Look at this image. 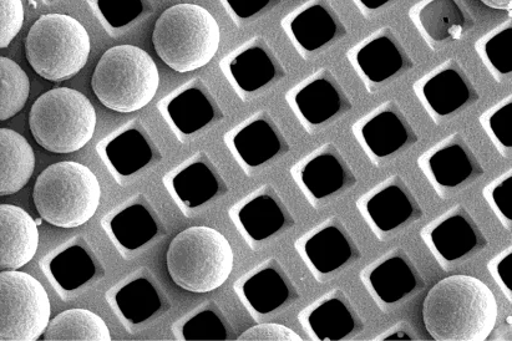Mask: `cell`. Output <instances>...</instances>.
I'll use <instances>...</instances> for the list:
<instances>
[{
    "label": "cell",
    "mask_w": 512,
    "mask_h": 341,
    "mask_svg": "<svg viewBox=\"0 0 512 341\" xmlns=\"http://www.w3.org/2000/svg\"><path fill=\"white\" fill-rule=\"evenodd\" d=\"M498 318L493 290L465 274L444 278L423 302L425 329L437 341H484L494 332Z\"/></svg>",
    "instance_id": "obj_1"
},
{
    "label": "cell",
    "mask_w": 512,
    "mask_h": 341,
    "mask_svg": "<svg viewBox=\"0 0 512 341\" xmlns=\"http://www.w3.org/2000/svg\"><path fill=\"white\" fill-rule=\"evenodd\" d=\"M152 42L167 66L179 73H190L215 58L221 29L209 10L197 4H177L157 19Z\"/></svg>",
    "instance_id": "obj_2"
},
{
    "label": "cell",
    "mask_w": 512,
    "mask_h": 341,
    "mask_svg": "<svg viewBox=\"0 0 512 341\" xmlns=\"http://www.w3.org/2000/svg\"><path fill=\"white\" fill-rule=\"evenodd\" d=\"M33 200L42 220L55 227L76 228L98 211L101 186L89 167L73 161L58 162L40 173Z\"/></svg>",
    "instance_id": "obj_3"
},
{
    "label": "cell",
    "mask_w": 512,
    "mask_h": 341,
    "mask_svg": "<svg viewBox=\"0 0 512 341\" xmlns=\"http://www.w3.org/2000/svg\"><path fill=\"white\" fill-rule=\"evenodd\" d=\"M160 86L159 69L145 50L118 45L99 60L91 79L96 98L116 113L143 110Z\"/></svg>",
    "instance_id": "obj_4"
},
{
    "label": "cell",
    "mask_w": 512,
    "mask_h": 341,
    "mask_svg": "<svg viewBox=\"0 0 512 341\" xmlns=\"http://www.w3.org/2000/svg\"><path fill=\"white\" fill-rule=\"evenodd\" d=\"M235 267L227 238L210 227H191L177 234L167 251V269L180 288L210 293L222 287Z\"/></svg>",
    "instance_id": "obj_5"
},
{
    "label": "cell",
    "mask_w": 512,
    "mask_h": 341,
    "mask_svg": "<svg viewBox=\"0 0 512 341\" xmlns=\"http://www.w3.org/2000/svg\"><path fill=\"white\" fill-rule=\"evenodd\" d=\"M96 111L80 91L58 88L39 96L30 110L29 126L35 141L54 154H73L93 139Z\"/></svg>",
    "instance_id": "obj_6"
},
{
    "label": "cell",
    "mask_w": 512,
    "mask_h": 341,
    "mask_svg": "<svg viewBox=\"0 0 512 341\" xmlns=\"http://www.w3.org/2000/svg\"><path fill=\"white\" fill-rule=\"evenodd\" d=\"M88 30L67 14H45L30 28L25 54L35 73L49 81H64L88 63Z\"/></svg>",
    "instance_id": "obj_7"
},
{
    "label": "cell",
    "mask_w": 512,
    "mask_h": 341,
    "mask_svg": "<svg viewBox=\"0 0 512 341\" xmlns=\"http://www.w3.org/2000/svg\"><path fill=\"white\" fill-rule=\"evenodd\" d=\"M52 304L43 284L28 273L0 272V341H35L47 329Z\"/></svg>",
    "instance_id": "obj_8"
},
{
    "label": "cell",
    "mask_w": 512,
    "mask_h": 341,
    "mask_svg": "<svg viewBox=\"0 0 512 341\" xmlns=\"http://www.w3.org/2000/svg\"><path fill=\"white\" fill-rule=\"evenodd\" d=\"M296 251L318 282L356 263L362 248L346 222L329 216L294 242Z\"/></svg>",
    "instance_id": "obj_9"
},
{
    "label": "cell",
    "mask_w": 512,
    "mask_h": 341,
    "mask_svg": "<svg viewBox=\"0 0 512 341\" xmlns=\"http://www.w3.org/2000/svg\"><path fill=\"white\" fill-rule=\"evenodd\" d=\"M420 236L445 269L474 257L489 244L483 228L463 203L451 206L434 218Z\"/></svg>",
    "instance_id": "obj_10"
},
{
    "label": "cell",
    "mask_w": 512,
    "mask_h": 341,
    "mask_svg": "<svg viewBox=\"0 0 512 341\" xmlns=\"http://www.w3.org/2000/svg\"><path fill=\"white\" fill-rule=\"evenodd\" d=\"M357 208L378 238L424 217L422 203L400 173H393L370 188L359 198Z\"/></svg>",
    "instance_id": "obj_11"
},
{
    "label": "cell",
    "mask_w": 512,
    "mask_h": 341,
    "mask_svg": "<svg viewBox=\"0 0 512 341\" xmlns=\"http://www.w3.org/2000/svg\"><path fill=\"white\" fill-rule=\"evenodd\" d=\"M294 182L313 205L351 190L358 178L337 144L326 142L291 167Z\"/></svg>",
    "instance_id": "obj_12"
},
{
    "label": "cell",
    "mask_w": 512,
    "mask_h": 341,
    "mask_svg": "<svg viewBox=\"0 0 512 341\" xmlns=\"http://www.w3.org/2000/svg\"><path fill=\"white\" fill-rule=\"evenodd\" d=\"M418 166L440 196L473 183L485 173L483 161L460 131L444 137L420 155Z\"/></svg>",
    "instance_id": "obj_13"
},
{
    "label": "cell",
    "mask_w": 512,
    "mask_h": 341,
    "mask_svg": "<svg viewBox=\"0 0 512 341\" xmlns=\"http://www.w3.org/2000/svg\"><path fill=\"white\" fill-rule=\"evenodd\" d=\"M358 144L374 162L400 154L417 144L418 132L397 100L385 101L353 125Z\"/></svg>",
    "instance_id": "obj_14"
},
{
    "label": "cell",
    "mask_w": 512,
    "mask_h": 341,
    "mask_svg": "<svg viewBox=\"0 0 512 341\" xmlns=\"http://www.w3.org/2000/svg\"><path fill=\"white\" fill-rule=\"evenodd\" d=\"M287 103L311 131L353 108V100L331 69L321 68L288 91Z\"/></svg>",
    "instance_id": "obj_15"
},
{
    "label": "cell",
    "mask_w": 512,
    "mask_h": 341,
    "mask_svg": "<svg viewBox=\"0 0 512 341\" xmlns=\"http://www.w3.org/2000/svg\"><path fill=\"white\" fill-rule=\"evenodd\" d=\"M414 91L434 119H443L478 99L474 81L464 65L448 59L414 84Z\"/></svg>",
    "instance_id": "obj_16"
},
{
    "label": "cell",
    "mask_w": 512,
    "mask_h": 341,
    "mask_svg": "<svg viewBox=\"0 0 512 341\" xmlns=\"http://www.w3.org/2000/svg\"><path fill=\"white\" fill-rule=\"evenodd\" d=\"M298 322L311 340L342 341L356 337L364 320L342 288H333L298 314Z\"/></svg>",
    "instance_id": "obj_17"
},
{
    "label": "cell",
    "mask_w": 512,
    "mask_h": 341,
    "mask_svg": "<svg viewBox=\"0 0 512 341\" xmlns=\"http://www.w3.org/2000/svg\"><path fill=\"white\" fill-rule=\"evenodd\" d=\"M361 281L375 302L390 307L423 287L417 263L402 247H394L363 269Z\"/></svg>",
    "instance_id": "obj_18"
},
{
    "label": "cell",
    "mask_w": 512,
    "mask_h": 341,
    "mask_svg": "<svg viewBox=\"0 0 512 341\" xmlns=\"http://www.w3.org/2000/svg\"><path fill=\"white\" fill-rule=\"evenodd\" d=\"M235 221L248 241L263 242L296 226L285 197L271 183L257 188L235 208Z\"/></svg>",
    "instance_id": "obj_19"
},
{
    "label": "cell",
    "mask_w": 512,
    "mask_h": 341,
    "mask_svg": "<svg viewBox=\"0 0 512 341\" xmlns=\"http://www.w3.org/2000/svg\"><path fill=\"white\" fill-rule=\"evenodd\" d=\"M243 302L258 315H267L290 307L301 297L298 285L285 263L268 258L247 274L238 288Z\"/></svg>",
    "instance_id": "obj_20"
},
{
    "label": "cell",
    "mask_w": 512,
    "mask_h": 341,
    "mask_svg": "<svg viewBox=\"0 0 512 341\" xmlns=\"http://www.w3.org/2000/svg\"><path fill=\"white\" fill-rule=\"evenodd\" d=\"M231 140L238 160L248 169L266 165L291 151L285 131L267 111H261L238 127Z\"/></svg>",
    "instance_id": "obj_21"
},
{
    "label": "cell",
    "mask_w": 512,
    "mask_h": 341,
    "mask_svg": "<svg viewBox=\"0 0 512 341\" xmlns=\"http://www.w3.org/2000/svg\"><path fill=\"white\" fill-rule=\"evenodd\" d=\"M354 69L367 84H383L402 73L407 54L392 29L383 28L364 39L348 53Z\"/></svg>",
    "instance_id": "obj_22"
},
{
    "label": "cell",
    "mask_w": 512,
    "mask_h": 341,
    "mask_svg": "<svg viewBox=\"0 0 512 341\" xmlns=\"http://www.w3.org/2000/svg\"><path fill=\"white\" fill-rule=\"evenodd\" d=\"M39 248L37 222L23 208L0 205V272L27 266Z\"/></svg>",
    "instance_id": "obj_23"
},
{
    "label": "cell",
    "mask_w": 512,
    "mask_h": 341,
    "mask_svg": "<svg viewBox=\"0 0 512 341\" xmlns=\"http://www.w3.org/2000/svg\"><path fill=\"white\" fill-rule=\"evenodd\" d=\"M288 37L303 52L313 53L337 37L338 15L329 0H308L283 19Z\"/></svg>",
    "instance_id": "obj_24"
},
{
    "label": "cell",
    "mask_w": 512,
    "mask_h": 341,
    "mask_svg": "<svg viewBox=\"0 0 512 341\" xmlns=\"http://www.w3.org/2000/svg\"><path fill=\"white\" fill-rule=\"evenodd\" d=\"M233 83L245 93L265 88L286 75L285 66L266 43L256 42L241 49L228 65Z\"/></svg>",
    "instance_id": "obj_25"
},
{
    "label": "cell",
    "mask_w": 512,
    "mask_h": 341,
    "mask_svg": "<svg viewBox=\"0 0 512 341\" xmlns=\"http://www.w3.org/2000/svg\"><path fill=\"white\" fill-rule=\"evenodd\" d=\"M34 170V151L25 137L14 130L0 129V196L23 190Z\"/></svg>",
    "instance_id": "obj_26"
},
{
    "label": "cell",
    "mask_w": 512,
    "mask_h": 341,
    "mask_svg": "<svg viewBox=\"0 0 512 341\" xmlns=\"http://www.w3.org/2000/svg\"><path fill=\"white\" fill-rule=\"evenodd\" d=\"M414 23L435 43L456 40L465 27V14L458 0H423L412 9Z\"/></svg>",
    "instance_id": "obj_27"
},
{
    "label": "cell",
    "mask_w": 512,
    "mask_h": 341,
    "mask_svg": "<svg viewBox=\"0 0 512 341\" xmlns=\"http://www.w3.org/2000/svg\"><path fill=\"white\" fill-rule=\"evenodd\" d=\"M44 340L110 341L108 325L98 314L88 309H69L50 320Z\"/></svg>",
    "instance_id": "obj_28"
},
{
    "label": "cell",
    "mask_w": 512,
    "mask_h": 341,
    "mask_svg": "<svg viewBox=\"0 0 512 341\" xmlns=\"http://www.w3.org/2000/svg\"><path fill=\"white\" fill-rule=\"evenodd\" d=\"M29 93L27 73L14 60L0 57V121L19 114L27 104Z\"/></svg>",
    "instance_id": "obj_29"
},
{
    "label": "cell",
    "mask_w": 512,
    "mask_h": 341,
    "mask_svg": "<svg viewBox=\"0 0 512 341\" xmlns=\"http://www.w3.org/2000/svg\"><path fill=\"white\" fill-rule=\"evenodd\" d=\"M476 52L496 78L512 73V23L511 20L476 43Z\"/></svg>",
    "instance_id": "obj_30"
},
{
    "label": "cell",
    "mask_w": 512,
    "mask_h": 341,
    "mask_svg": "<svg viewBox=\"0 0 512 341\" xmlns=\"http://www.w3.org/2000/svg\"><path fill=\"white\" fill-rule=\"evenodd\" d=\"M169 115L185 134L200 130L214 119V109L199 90H187L172 100Z\"/></svg>",
    "instance_id": "obj_31"
},
{
    "label": "cell",
    "mask_w": 512,
    "mask_h": 341,
    "mask_svg": "<svg viewBox=\"0 0 512 341\" xmlns=\"http://www.w3.org/2000/svg\"><path fill=\"white\" fill-rule=\"evenodd\" d=\"M108 156L119 172L129 175L149 161L150 147L139 132L128 131L110 142Z\"/></svg>",
    "instance_id": "obj_32"
},
{
    "label": "cell",
    "mask_w": 512,
    "mask_h": 341,
    "mask_svg": "<svg viewBox=\"0 0 512 341\" xmlns=\"http://www.w3.org/2000/svg\"><path fill=\"white\" fill-rule=\"evenodd\" d=\"M480 124L501 155L508 157L512 150V96L491 106L480 116Z\"/></svg>",
    "instance_id": "obj_33"
},
{
    "label": "cell",
    "mask_w": 512,
    "mask_h": 341,
    "mask_svg": "<svg viewBox=\"0 0 512 341\" xmlns=\"http://www.w3.org/2000/svg\"><path fill=\"white\" fill-rule=\"evenodd\" d=\"M485 201L506 228L512 226V171L496 177L483 190Z\"/></svg>",
    "instance_id": "obj_34"
},
{
    "label": "cell",
    "mask_w": 512,
    "mask_h": 341,
    "mask_svg": "<svg viewBox=\"0 0 512 341\" xmlns=\"http://www.w3.org/2000/svg\"><path fill=\"white\" fill-rule=\"evenodd\" d=\"M23 24V0H0V49L9 47Z\"/></svg>",
    "instance_id": "obj_35"
},
{
    "label": "cell",
    "mask_w": 512,
    "mask_h": 341,
    "mask_svg": "<svg viewBox=\"0 0 512 341\" xmlns=\"http://www.w3.org/2000/svg\"><path fill=\"white\" fill-rule=\"evenodd\" d=\"M99 9L113 28H123L143 13L141 0H99Z\"/></svg>",
    "instance_id": "obj_36"
},
{
    "label": "cell",
    "mask_w": 512,
    "mask_h": 341,
    "mask_svg": "<svg viewBox=\"0 0 512 341\" xmlns=\"http://www.w3.org/2000/svg\"><path fill=\"white\" fill-rule=\"evenodd\" d=\"M488 269L501 292L512 302V247L505 248L496 254L488 263Z\"/></svg>",
    "instance_id": "obj_37"
},
{
    "label": "cell",
    "mask_w": 512,
    "mask_h": 341,
    "mask_svg": "<svg viewBox=\"0 0 512 341\" xmlns=\"http://www.w3.org/2000/svg\"><path fill=\"white\" fill-rule=\"evenodd\" d=\"M238 340H252V341H301L302 338L296 332L286 325L265 323L258 324L246 330L245 333L240 335Z\"/></svg>",
    "instance_id": "obj_38"
},
{
    "label": "cell",
    "mask_w": 512,
    "mask_h": 341,
    "mask_svg": "<svg viewBox=\"0 0 512 341\" xmlns=\"http://www.w3.org/2000/svg\"><path fill=\"white\" fill-rule=\"evenodd\" d=\"M238 18L248 19L265 9L271 0H226Z\"/></svg>",
    "instance_id": "obj_39"
},
{
    "label": "cell",
    "mask_w": 512,
    "mask_h": 341,
    "mask_svg": "<svg viewBox=\"0 0 512 341\" xmlns=\"http://www.w3.org/2000/svg\"><path fill=\"white\" fill-rule=\"evenodd\" d=\"M374 340L377 341H394V340H417L414 337L413 329L408 323H399L394 327L385 330L383 334L378 335Z\"/></svg>",
    "instance_id": "obj_40"
},
{
    "label": "cell",
    "mask_w": 512,
    "mask_h": 341,
    "mask_svg": "<svg viewBox=\"0 0 512 341\" xmlns=\"http://www.w3.org/2000/svg\"><path fill=\"white\" fill-rule=\"evenodd\" d=\"M486 7L496 10H511L512 0H480Z\"/></svg>",
    "instance_id": "obj_41"
},
{
    "label": "cell",
    "mask_w": 512,
    "mask_h": 341,
    "mask_svg": "<svg viewBox=\"0 0 512 341\" xmlns=\"http://www.w3.org/2000/svg\"><path fill=\"white\" fill-rule=\"evenodd\" d=\"M357 2L361 3L368 10H377L388 4L390 0H357Z\"/></svg>",
    "instance_id": "obj_42"
}]
</instances>
